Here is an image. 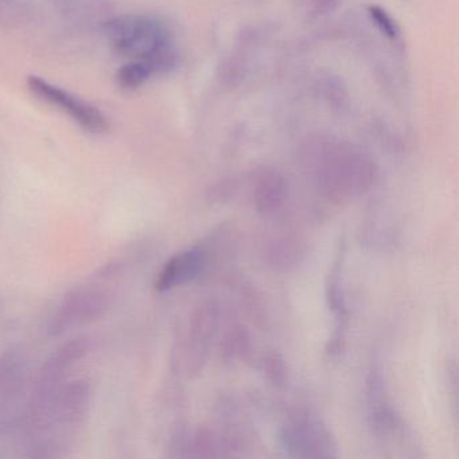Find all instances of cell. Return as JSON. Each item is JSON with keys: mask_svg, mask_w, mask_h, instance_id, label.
Masks as SVG:
<instances>
[{"mask_svg": "<svg viewBox=\"0 0 459 459\" xmlns=\"http://www.w3.org/2000/svg\"><path fill=\"white\" fill-rule=\"evenodd\" d=\"M265 372L275 385H281L286 381L287 369L283 359L279 354L273 353L265 359Z\"/></svg>", "mask_w": 459, "mask_h": 459, "instance_id": "obj_14", "label": "cell"}, {"mask_svg": "<svg viewBox=\"0 0 459 459\" xmlns=\"http://www.w3.org/2000/svg\"><path fill=\"white\" fill-rule=\"evenodd\" d=\"M109 308V295L98 287L85 286L71 290L64 297L50 319L49 334L60 337L74 327L92 324Z\"/></svg>", "mask_w": 459, "mask_h": 459, "instance_id": "obj_5", "label": "cell"}, {"mask_svg": "<svg viewBox=\"0 0 459 459\" xmlns=\"http://www.w3.org/2000/svg\"><path fill=\"white\" fill-rule=\"evenodd\" d=\"M103 31L117 55L127 61H149L160 74L178 65L173 34L165 22L143 14L115 15L103 22Z\"/></svg>", "mask_w": 459, "mask_h": 459, "instance_id": "obj_3", "label": "cell"}, {"mask_svg": "<svg viewBox=\"0 0 459 459\" xmlns=\"http://www.w3.org/2000/svg\"><path fill=\"white\" fill-rule=\"evenodd\" d=\"M104 4L106 0H61L63 12L77 20L98 14Z\"/></svg>", "mask_w": 459, "mask_h": 459, "instance_id": "obj_13", "label": "cell"}, {"mask_svg": "<svg viewBox=\"0 0 459 459\" xmlns=\"http://www.w3.org/2000/svg\"><path fill=\"white\" fill-rule=\"evenodd\" d=\"M368 17L386 41L391 42L394 47H403V34L400 26L385 9L377 4H370L368 7Z\"/></svg>", "mask_w": 459, "mask_h": 459, "instance_id": "obj_11", "label": "cell"}, {"mask_svg": "<svg viewBox=\"0 0 459 459\" xmlns=\"http://www.w3.org/2000/svg\"><path fill=\"white\" fill-rule=\"evenodd\" d=\"M303 162L319 187L337 201L367 192L377 176L368 152L335 136L319 135L306 142Z\"/></svg>", "mask_w": 459, "mask_h": 459, "instance_id": "obj_1", "label": "cell"}, {"mask_svg": "<svg viewBox=\"0 0 459 459\" xmlns=\"http://www.w3.org/2000/svg\"><path fill=\"white\" fill-rule=\"evenodd\" d=\"M203 252L198 248L186 249L174 255L158 273L154 289L158 292L170 291L193 281L203 267Z\"/></svg>", "mask_w": 459, "mask_h": 459, "instance_id": "obj_9", "label": "cell"}, {"mask_svg": "<svg viewBox=\"0 0 459 459\" xmlns=\"http://www.w3.org/2000/svg\"><path fill=\"white\" fill-rule=\"evenodd\" d=\"M26 85L34 98L68 117L85 133L92 135H104L108 133V117L95 104L36 74L28 77Z\"/></svg>", "mask_w": 459, "mask_h": 459, "instance_id": "obj_4", "label": "cell"}, {"mask_svg": "<svg viewBox=\"0 0 459 459\" xmlns=\"http://www.w3.org/2000/svg\"><path fill=\"white\" fill-rule=\"evenodd\" d=\"M341 255L335 260L332 271L329 273V281H327V299H329L330 307L337 314L338 318L345 316V302H343L342 291H341L340 276H341Z\"/></svg>", "mask_w": 459, "mask_h": 459, "instance_id": "obj_12", "label": "cell"}, {"mask_svg": "<svg viewBox=\"0 0 459 459\" xmlns=\"http://www.w3.org/2000/svg\"><path fill=\"white\" fill-rule=\"evenodd\" d=\"M283 440L286 448L295 456L337 455V446L329 429L308 412H297L289 419L284 426Z\"/></svg>", "mask_w": 459, "mask_h": 459, "instance_id": "obj_6", "label": "cell"}, {"mask_svg": "<svg viewBox=\"0 0 459 459\" xmlns=\"http://www.w3.org/2000/svg\"><path fill=\"white\" fill-rule=\"evenodd\" d=\"M160 74L157 66L149 61H127L117 69L115 82L120 90L133 92L146 85L152 77Z\"/></svg>", "mask_w": 459, "mask_h": 459, "instance_id": "obj_10", "label": "cell"}, {"mask_svg": "<svg viewBox=\"0 0 459 459\" xmlns=\"http://www.w3.org/2000/svg\"><path fill=\"white\" fill-rule=\"evenodd\" d=\"M90 349L87 338H74L61 345L42 365L34 381L22 429L29 456L39 458L44 453L52 431L56 403L66 384L69 370L84 359Z\"/></svg>", "mask_w": 459, "mask_h": 459, "instance_id": "obj_2", "label": "cell"}, {"mask_svg": "<svg viewBox=\"0 0 459 459\" xmlns=\"http://www.w3.org/2000/svg\"><path fill=\"white\" fill-rule=\"evenodd\" d=\"M299 2H302V4H313V2H316V0H299Z\"/></svg>", "mask_w": 459, "mask_h": 459, "instance_id": "obj_15", "label": "cell"}, {"mask_svg": "<svg viewBox=\"0 0 459 459\" xmlns=\"http://www.w3.org/2000/svg\"><path fill=\"white\" fill-rule=\"evenodd\" d=\"M29 377V359L21 346L0 354V416L12 408L22 394Z\"/></svg>", "mask_w": 459, "mask_h": 459, "instance_id": "obj_7", "label": "cell"}, {"mask_svg": "<svg viewBox=\"0 0 459 459\" xmlns=\"http://www.w3.org/2000/svg\"><path fill=\"white\" fill-rule=\"evenodd\" d=\"M252 195L259 213L273 216L286 201V178L276 169H259L252 179Z\"/></svg>", "mask_w": 459, "mask_h": 459, "instance_id": "obj_8", "label": "cell"}]
</instances>
